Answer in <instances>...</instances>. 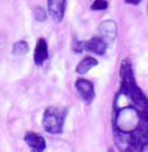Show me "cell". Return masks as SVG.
I'll list each match as a JSON object with an SVG mask.
<instances>
[{
  "label": "cell",
  "mask_w": 148,
  "mask_h": 152,
  "mask_svg": "<svg viewBox=\"0 0 148 152\" xmlns=\"http://www.w3.org/2000/svg\"><path fill=\"white\" fill-rule=\"evenodd\" d=\"M74 86H75L78 95H79V98L83 100L86 104L92 103V100L95 98V87L91 81L85 79V78H78L75 81Z\"/></svg>",
  "instance_id": "3957f363"
},
{
  "label": "cell",
  "mask_w": 148,
  "mask_h": 152,
  "mask_svg": "<svg viewBox=\"0 0 148 152\" xmlns=\"http://www.w3.org/2000/svg\"><path fill=\"white\" fill-rule=\"evenodd\" d=\"M99 37H101L108 44L113 43L117 38V23L113 20L103 21L98 27Z\"/></svg>",
  "instance_id": "52a82bcc"
},
{
  "label": "cell",
  "mask_w": 148,
  "mask_h": 152,
  "mask_svg": "<svg viewBox=\"0 0 148 152\" xmlns=\"http://www.w3.org/2000/svg\"><path fill=\"white\" fill-rule=\"evenodd\" d=\"M48 43L44 38H39L36 40L35 44V50H34V63L38 66L42 65L48 60Z\"/></svg>",
  "instance_id": "ba28073f"
},
{
  "label": "cell",
  "mask_w": 148,
  "mask_h": 152,
  "mask_svg": "<svg viewBox=\"0 0 148 152\" xmlns=\"http://www.w3.org/2000/svg\"><path fill=\"white\" fill-rule=\"evenodd\" d=\"M108 152H114V150H113V148H109Z\"/></svg>",
  "instance_id": "9a60e30c"
},
{
  "label": "cell",
  "mask_w": 148,
  "mask_h": 152,
  "mask_svg": "<svg viewBox=\"0 0 148 152\" xmlns=\"http://www.w3.org/2000/svg\"><path fill=\"white\" fill-rule=\"evenodd\" d=\"M29 52V44L26 40H17L12 47V53L16 56H23Z\"/></svg>",
  "instance_id": "30bf717a"
},
{
  "label": "cell",
  "mask_w": 148,
  "mask_h": 152,
  "mask_svg": "<svg viewBox=\"0 0 148 152\" xmlns=\"http://www.w3.org/2000/svg\"><path fill=\"white\" fill-rule=\"evenodd\" d=\"M113 130L120 152H148V96L136 83L130 58H125L120 68Z\"/></svg>",
  "instance_id": "6da1fadb"
},
{
  "label": "cell",
  "mask_w": 148,
  "mask_h": 152,
  "mask_svg": "<svg viewBox=\"0 0 148 152\" xmlns=\"http://www.w3.org/2000/svg\"><path fill=\"white\" fill-rule=\"evenodd\" d=\"M34 18L36 20V21H39V22H43V21H46V18H47V12H46V9L42 8V7H35L34 8Z\"/></svg>",
  "instance_id": "8fae6325"
},
{
  "label": "cell",
  "mask_w": 148,
  "mask_h": 152,
  "mask_svg": "<svg viewBox=\"0 0 148 152\" xmlns=\"http://www.w3.org/2000/svg\"><path fill=\"white\" fill-rule=\"evenodd\" d=\"M23 140L31 152H44L47 147V142L44 137L35 133V131H27L23 137Z\"/></svg>",
  "instance_id": "5b68a950"
},
{
  "label": "cell",
  "mask_w": 148,
  "mask_h": 152,
  "mask_svg": "<svg viewBox=\"0 0 148 152\" xmlns=\"http://www.w3.org/2000/svg\"><path fill=\"white\" fill-rule=\"evenodd\" d=\"M108 8V1L106 0H94L91 4L92 11H105Z\"/></svg>",
  "instance_id": "7c38bea8"
},
{
  "label": "cell",
  "mask_w": 148,
  "mask_h": 152,
  "mask_svg": "<svg viewBox=\"0 0 148 152\" xmlns=\"http://www.w3.org/2000/svg\"><path fill=\"white\" fill-rule=\"evenodd\" d=\"M142 0H125L126 4H131V5H138Z\"/></svg>",
  "instance_id": "5bb4252c"
},
{
  "label": "cell",
  "mask_w": 148,
  "mask_h": 152,
  "mask_svg": "<svg viewBox=\"0 0 148 152\" xmlns=\"http://www.w3.org/2000/svg\"><path fill=\"white\" fill-rule=\"evenodd\" d=\"M98 65V60L92 56H86L79 61V64L75 66V72L78 74H86L87 72H90L92 68H95Z\"/></svg>",
  "instance_id": "9c48e42d"
},
{
  "label": "cell",
  "mask_w": 148,
  "mask_h": 152,
  "mask_svg": "<svg viewBox=\"0 0 148 152\" xmlns=\"http://www.w3.org/2000/svg\"><path fill=\"white\" fill-rule=\"evenodd\" d=\"M71 50H73L75 53L83 52V42L78 40V39H74L73 42H71Z\"/></svg>",
  "instance_id": "4fadbf2b"
},
{
  "label": "cell",
  "mask_w": 148,
  "mask_h": 152,
  "mask_svg": "<svg viewBox=\"0 0 148 152\" xmlns=\"http://www.w3.org/2000/svg\"><path fill=\"white\" fill-rule=\"evenodd\" d=\"M108 46L109 44L106 43L101 37L96 35V37H92L91 39L83 42V51H87V52L103 56V55L106 52V50H108Z\"/></svg>",
  "instance_id": "8992f818"
},
{
  "label": "cell",
  "mask_w": 148,
  "mask_h": 152,
  "mask_svg": "<svg viewBox=\"0 0 148 152\" xmlns=\"http://www.w3.org/2000/svg\"><path fill=\"white\" fill-rule=\"evenodd\" d=\"M66 11V0H47V13L55 22H61Z\"/></svg>",
  "instance_id": "277c9868"
},
{
  "label": "cell",
  "mask_w": 148,
  "mask_h": 152,
  "mask_svg": "<svg viewBox=\"0 0 148 152\" xmlns=\"http://www.w3.org/2000/svg\"><path fill=\"white\" fill-rule=\"evenodd\" d=\"M68 116V109L64 107H48L42 117L43 129L50 134H61L64 131L65 120Z\"/></svg>",
  "instance_id": "7a4b0ae2"
}]
</instances>
